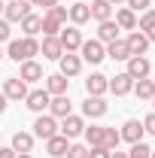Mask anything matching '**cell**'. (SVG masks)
<instances>
[{
    "label": "cell",
    "instance_id": "cell-16",
    "mask_svg": "<svg viewBox=\"0 0 155 158\" xmlns=\"http://www.w3.org/2000/svg\"><path fill=\"white\" fill-rule=\"evenodd\" d=\"M67 88H70V79L61 76V73H52V76H46V91L52 94V98H58V94H67Z\"/></svg>",
    "mask_w": 155,
    "mask_h": 158
},
{
    "label": "cell",
    "instance_id": "cell-37",
    "mask_svg": "<svg viewBox=\"0 0 155 158\" xmlns=\"http://www.w3.org/2000/svg\"><path fill=\"white\" fill-rule=\"evenodd\" d=\"M143 131L146 134H155V113H149V116L143 118Z\"/></svg>",
    "mask_w": 155,
    "mask_h": 158
},
{
    "label": "cell",
    "instance_id": "cell-12",
    "mask_svg": "<svg viewBox=\"0 0 155 158\" xmlns=\"http://www.w3.org/2000/svg\"><path fill=\"white\" fill-rule=\"evenodd\" d=\"M110 91H113L116 98H125V94H131V91H134V79L128 76V73H116V76L110 79Z\"/></svg>",
    "mask_w": 155,
    "mask_h": 158
},
{
    "label": "cell",
    "instance_id": "cell-21",
    "mask_svg": "<svg viewBox=\"0 0 155 158\" xmlns=\"http://www.w3.org/2000/svg\"><path fill=\"white\" fill-rule=\"evenodd\" d=\"M40 52H43V58H49V61H58L61 55H64V49H61L58 37H43V46H40Z\"/></svg>",
    "mask_w": 155,
    "mask_h": 158
},
{
    "label": "cell",
    "instance_id": "cell-18",
    "mask_svg": "<svg viewBox=\"0 0 155 158\" xmlns=\"http://www.w3.org/2000/svg\"><path fill=\"white\" fill-rule=\"evenodd\" d=\"M97 40L107 46V43H113V40H119V24L113 19H107V21H97Z\"/></svg>",
    "mask_w": 155,
    "mask_h": 158
},
{
    "label": "cell",
    "instance_id": "cell-44",
    "mask_svg": "<svg viewBox=\"0 0 155 158\" xmlns=\"http://www.w3.org/2000/svg\"><path fill=\"white\" fill-rule=\"evenodd\" d=\"M107 3H110V6H119V3H125V0H107Z\"/></svg>",
    "mask_w": 155,
    "mask_h": 158
},
{
    "label": "cell",
    "instance_id": "cell-50",
    "mask_svg": "<svg viewBox=\"0 0 155 158\" xmlns=\"http://www.w3.org/2000/svg\"><path fill=\"white\" fill-rule=\"evenodd\" d=\"M152 82H155V73H152Z\"/></svg>",
    "mask_w": 155,
    "mask_h": 158
},
{
    "label": "cell",
    "instance_id": "cell-40",
    "mask_svg": "<svg viewBox=\"0 0 155 158\" xmlns=\"http://www.w3.org/2000/svg\"><path fill=\"white\" fill-rule=\"evenodd\" d=\"M0 158H15V149L12 146H0Z\"/></svg>",
    "mask_w": 155,
    "mask_h": 158
},
{
    "label": "cell",
    "instance_id": "cell-49",
    "mask_svg": "<svg viewBox=\"0 0 155 158\" xmlns=\"http://www.w3.org/2000/svg\"><path fill=\"white\" fill-rule=\"evenodd\" d=\"M149 158H155V149H152V155H149Z\"/></svg>",
    "mask_w": 155,
    "mask_h": 158
},
{
    "label": "cell",
    "instance_id": "cell-42",
    "mask_svg": "<svg viewBox=\"0 0 155 158\" xmlns=\"http://www.w3.org/2000/svg\"><path fill=\"white\" fill-rule=\"evenodd\" d=\"M110 158H128V152H119V149H113V155Z\"/></svg>",
    "mask_w": 155,
    "mask_h": 158
},
{
    "label": "cell",
    "instance_id": "cell-52",
    "mask_svg": "<svg viewBox=\"0 0 155 158\" xmlns=\"http://www.w3.org/2000/svg\"><path fill=\"white\" fill-rule=\"evenodd\" d=\"M0 146H3V143H0Z\"/></svg>",
    "mask_w": 155,
    "mask_h": 158
},
{
    "label": "cell",
    "instance_id": "cell-31",
    "mask_svg": "<svg viewBox=\"0 0 155 158\" xmlns=\"http://www.w3.org/2000/svg\"><path fill=\"white\" fill-rule=\"evenodd\" d=\"M137 27H140L143 34L155 31V9H146V12H140V19H137Z\"/></svg>",
    "mask_w": 155,
    "mask_h": 158
},
{
    "label": "cell",
    "instance_id": "cell-41",
    "mask_svg": "<svg viewBox=\"0 0 155 158\" xmlns=\"http://www.w3.org/2000/svg\"><path fill=\"white\" fill-rule=\"evenodd\" d=\"M6 103H9V100H6V94H3V91H0V116L6 113Z\"/></svg>",
    "mask_w": 155,
    "mask_h": 158
},
{
    "label": "cell",
    "instance_id": "cell-4",
    "mask_svg": "<svg viewBox=\"0 0 155 158\" xmlns=\"http://www.w3.org/2000/svg\"><path fill=\"white\" fill-rule=\"evenodd\" d=\"M49 100H52V94L46 91V88H34V91H27V98H24V106L31 110V113H46L49 110Z\"/></svg>",
    "mask_w": 155,
    "mask_h": 158
},
{
    "label": "cell",
    "instance_id": "cell-19",
    "mask_svg": "<svg viewBox=\"0 0 155 158\" xmlns=\"http://www.w3.org/2000/svg\"><path fill=\"white\" fill-rule=\"evenodd\" d=\"M34 134H27V131H15L12 134V149H15V155H21V152H34Z\"/></svg>",
    "mask_w": 155,
    "mask_h": 158
},
{
    "label": "cell",
    "instance_id": "cell-28",
    "mask_svg": "<svg viewBox=\"0 0 155 158\" xmlns=\"http://www.w3.org/2000/svg\"><path fill=\"white\" fill-rule=\"evenodd\" d=\"M82 134H85V140H88V146H91V149L107 143V128H97V125H91V128H85Z\"/></svg>",
    "mask_w": 155,
    "mask_h": 158
},
{
    "label": "cell",
    "instance_id": "cell-8",
    "mask_svg": "<svg viewBox=\"0 0 155 158\" xmlns=\"http://www.w3.org/2000/svg\"><path fill=\"white\" fill-rule=\"evenodd\" d=\"M3 94H6V100H24L27 98V82L19 76H9L3 82Z\"/></svg>",
    "mask_w": 155,
    "mask_h": 158
},
{
    "label": "cell",
    "instance_id": "cell-15",
    "mask_svg": "<svg viewBox=\"0 0 155 158\" xmlns=\"http://www.w3.org/2000/svg\"><path fill=\"white\" fill-rule=\"evenodd\" d=\"M67 149H70V140L64 137V134H55V137L46 140V152H49L52 158H64V155H67Z\"/></svg>",
    "mask_w": 155,
    "mask_h": 158
},
{
    "label": "cell",
    "instance_id": "cell-10",
    "mask_svg": "<svg viewBox=\"0 0 155 158\" xmlns=\"http://www.w3.org/2000/svg\"><path fill=\"white\" fill-rule=\"evenodd\" d=\"M85 91H88V98H103L110 91V79L103 76V73H91V76L85 79Z\"/></svg>",
    "mask_w": 155,
    "mask_h": 158
},
{
    "label": "cell",
    "instance_id": "cell-9",
    "mask_svg": "<svg viewBox=\"0 0 155 158\" xmlns=\"http://www.w3.org/2000/svg\"><path fill=\"white\" fill-rule=\"evenodd\" d=\"M58 67H61V76H79V70H82V58H79L76 52H64L58 58Z\"/></svg>",
    "mask_w": 155,
    "mask_h": 158
},
{
    "label": "cell",
    "instance_id": "cell-32",
    "mask_svg": "<svg viewBox=\"0 0 155 158\" xmlns=\"http://www.w3.org/2000/svg\"><path fill=\"white\" fill-rule=\"evenodd\" d=\"M152 155V149L140 140V143H131V152H128V158H149Z\"/></svg>",
    "mask_w": 155,
    "mask_h": 158
},
{
    "label": "cell",
    "instance_id": "cell-23",
    "mask_svg": "<svg viewBox=\"0 0 155 158\" xmlns=\"http://www.w3.org/2000/svg\"><path fill=\"white\" fill-rule=\"evenodd\" d=\"M70 113H73V110H70V100H67V94H58V98L49 100V116L64 118V116H70Z\"/></svg>",
    "mask_w": 155,
    "mask_h": 158
},
{
    "label": "cell",
    "instance_id": "cell-29",
    "mask_svg": "<svg viewBox=\"0 0 155 158\" xmlns=\"http://www.w3.org/2000/svg\"><path fill=\"white\" fill-rule=\"evenodd\" d=\"M6 58H12L15 64H19V61H27V52H24V40H9V46H6Z\"/></svg>",
    "mask_w": 155,
    "mask_h": 158
},
{
    "label": "cell",
    "instance_id": "cell-6",
    "mask_svg": "<svg viewBox=\"0 0 155 158\" xmlns=\"http://www.w3.org/2000/svg\"><path fill=\"white\" fill-rule=\"evenodd\" d=\"M31 0H9V3H3V19L6 21H21L27 12H31Z\"/></svg>",
    "mask_w": 155,
    "mask_h": 158
},
{
    "label": "cell",
    "instance_id": "cell-5",
    "mask_svg": "<svg viewBox=\"0 0 155 158\" xmlns=\"http://www.w3.org/2000/svg\"><path fill=\"white\" fill-rule=\"evenodd\" d=\"M82 131H85V118H82V116H73V113L64 116V118H61V125H58V134H64L67 140H76Z\"/></svg>",
    "mask_w": 155,
    "mask_h": 158
},
{
    "label": "cell",
    "instance_id": "cell-43",
    "mask_svg": "<svg viewBox=\"0 0 155 158\" xmlns=\"http://www.w3.org/2000/svg\"><path fill=\"white\" fill-rule=\"evenodd\" d=\"M146 40H149V43H155V31H149V34H146Z\"/></svg>",
    "mask_w": 155,
    "mask_h": 158
},
{
    "label": "cell",
    "instance_id": "cell-27",
    "mask_svg": "<svg viewBox=\"0 0 155 158\" xmlns=\"http://www.w3.org/2000/svg\"><path fill=\"white\" fill-rule=\"evenodd\" d=\"M134 94L140 100H152L155 98V82L152 79H137L134 82Z\"/></svg>",
    "mask_w": 155,
    "mask_h": 158
},
{
    "label": "cell",
    "instance_id": "cell-26",
    "mask_svg": "<svg viewBox=\"0 0 155 158\" xmlns=\"http://www.w3.org/2000/svg\"><path fill=\"white\" fill-rule=\"evenodd\" d=\"M19 24H21V31H24V37H37L40 27H43V19H40V15H34V12H27Z\"/></svg>",
    "mask_w": 155,
    "mask_h": 158
},
{
    "label": "cell",
    "instance_id": "cell-7",
    "mask_svg": "<svg viewBox=\"0 0 155 158\" xmlns=\"http://www.w3.org/2000/svg\"><path fill=\"white\" fill-rule=\"evenodd\" d=\"M58 43H61L64 52H79V46H82V34H79V27H76V24H73V27H61Z\"/></svg>",
    "mask_w": 155,
    "mask_h": 158
},
{
    "label": "cell",
    "instance_id": "cell-13",
    "mask_svg": "<svg viewBox=\"0 0 155 158\" xmlns=\"http://www.w3.org/2000/svg\"><path fill=\"white\" fill-rule=\"evenodd\" d=\"M119 134H122V140H125V143H140L146 131H143V122H137V118H128V122L122 125V131H119Z\"/></svg>",
    "mask_w": 155,
    "mask_h": 158
},
{
    "label": "cell",
    "instance_id": "cell-47",
    "mask_svg": "<svg viewBox=\"0 0 155 158\" xmlns=\"http://www.w3.org/2000/svg\"><path fill=\"white\" fill-rule=\"evenodd\" d=\"M3 55H6V52H3V49H0V61H3Z\"/></svg>",
    "mask_w": 155,
    "mask_h": 158
},
{
    "label": "cell",
    "instance_id": "cell-51",
    "mask_svg": "<svg viewBox=\"0 0 155 158\" xmlns=\"http://www.w3.org/2000/svg\"><path fill=\"white\" fill-rule=\"evenodd\" d=\"M152 106H155V98H152Z\"/></svg>",
    "mask_w": 155,
    "mask_h": 158
},
{
    "label": "cell",
    "instance_id": "cell-30",
    "mask_svg": "<svg viewBox=\"0 0 155 158\" xmlns=\"http://www.w3.org/2000/svg\"><path fill=\"white\" fill-rule=\"evenodd\" d=\"M40 34H43V37H58V34H61V21L52 19V15H43V27H40Z\"/></svg>",
    "mask_w": 155,
    "mask_h": 158
},
{
    "label": "cell",
    "instance_id": "cell-38",
    "mask_svg": "<svg viewBox=\"0 0 155 158\" xmlns=\"http://www.w3.org/2000/svg\"><path fill=\"white\" fill-rule=\"evenodd\" d=\"M0 43H9V21L0 19Z\"/></svg>",
    "mask_w": 155,
    "mask_h": 158
},
{
    "label": "cell",
    "instance_id": "cell-35",
    "mask_svg": "<svg viewBox=\"0 0 155 158\" xmlns=\"http://www.w3.org/2000/svg\"><path fill=\"white\" fill-rule=\"evenodd\" d=\"M46 15H52V19H58L61 24H64V21H67V9H64V6H52V9H46Z\"/></svg>",
    "mask_w": 155,
    "mask_h": 158
},
{
    "label": "cell",
    "instance_id": "cell-3",
    "mask_svg": "<svg viewBox=\"0 0 155 158\" xmlns=\"http://www.w3.org/2000/svg\"><path fill=\"white\" fill-rule=\"evenodd\" d=\"M128 76L134 79H149V73H152V64H149V58L146 55H131L128 58V70H125Z\"/></svg>",
    "mask_w": 155,
    "mask_h": 158
},
{
    "label": "cell",
    "instance_id": "cell-39",
    "mask_svg": "<svg viewBox=\"0 0 155 158\" xmlns=\"http://www.w3.org/2000/svg\"><path fill=\"white\" fill-rule=\"evenodd\" d=\"M34 6H43V9H52V6H58V0H31Z\"/></svg>",
    "mask_w": 155,
    "mask_h": 158
},
{
    "label": "cell",
    "instance_id": "cell-24",
    "mask_svg": "<svg viewBox=\"0 0 155 158\" xmlns=\"http://www.w3.org/2000/svg\"><path fill=\"white\" fill-rule=\"evenodd\" d=\"M88 9H91V19H94V21L113 19V6H110L107 0H91V3H88Z\"/></svg>",
    "mask_w": 155,
    "mask_h": 158
},
{
    "label": "cell",
    "instance_id": "cell-1",
    "mask_svg": "<svg viewBox=\"0 0 155 158\" xmlns=\"http://www.w3.org/2000/svg\"><path fill=\"white\" fill-rule=\"evenodd\" d=\"M79 58L88 61V64H100V61L107 58V49H103L100 40H82V46H79Z\"/></svg>",
    "mask_w": 155,
    "mask_h": 158
},
{
    "label": "cell",
    "instance_id": "cell-36",
    "mask_svg": "<svg viewBox=\"0 0 155 158\" xmlns=\"http://www.w3.org/2000/svg\"><path fill=\"white\" fill-rule=\"evenodd\" d=\"M110 155H113V152H110L107 146H94V149L88 152V158H110Z\"/></svg>",
    "mask_w": 155,
    "mask_h": 158
},
{
    "label": "cell",
    "instance_id": "cell-14",
    "mask_svg": "<svg viewBox=\"0 0 155 158\" xmlns=\"http://www.w3.org/2000/svg\"><path fill=\"white\" fill-rule=\"evenodd\" d=\"M125 46H128V52L131 55H146V49H149V40L143 31H131L128 40H125Z\"/></svg>",
    "mask_w": 155,
    "mask_h": 158
},
{
    "label": "cell",
    "instance_id": "cell-48",
    "mask_svg": "<svg viewBox=\"0 0 155 158\" xmlns=\"http://www.w3.org/2000/svg\"><path fill=\"white\" fill-rule=\"evenodd\" d=\"M76 3H88V0H76Z\"/></svg>",
    "mask_w": 155,
    "mask_h": 158
},
{
    "label": "cell",
    "instance_id": "cell-46",
    "mask_svg": "<svg viewBox=\"0 0 155 158\" xmlns=\"http://www.w3.org/2000/svg\"><path fill=\"white\" fill-rule=\"evenodd\" d=\"M0 15H3V0H0Z\"/></svg>",
    "mask_w": 155,
    "mask_h": 158
},
{
    "label": "cell",
    "instance_id": "cell-45",
    "mask_svg": "<svg viewBox=\"0 0 155 158\" xmlns=\"http://www.w3.org/2000/svg\"><path fill=\"white\" fill-rule=\"evenodd\" d=\"M15 158H31V152H21V155H15Z\"/></svg>",
    "mask_w": 155,
    "mask_h": 158
},
{
    "label": "cell",
    "instance_id": "cell-11",
    "mask_svg": "<svg viewBox=\"0 0 155 158\" xmlns=\"http://www.w3.org/2000/svg\"><path fill=\"white\" fill-rule=\"evenodd\" d=\"M107 110H110V106H107L103 98H85L82 100V116L85 118H103Z\"/></svg>",
    "mask_w": 155,
    "mask_h": 158
},
{
    "label": "cell",
    "instance_id": "cell-25",
    "mask_svg": "<svg viewBox=\"0 0 155 158\" xmlns=\"http://www.w3.org/2000/svg\"><path fill=\"white\" fill-rule=\"evenodd\" d=\"M103 49H107V55H110L113 61H128V58H131V52H128L125 40H113V43H107Z\"/></svg>",
    "mask_w": 155,
    "mask_h": 158
},
{
    "label": "cell",
    "instance_id": "cell-20",
    "mask_svg": "<svg viewBox=\"0 0 155 158\" xmlns=\"http://www.w3.org/2000/svg\"><path fill=\"white\" fill-rule=\"evenodd\" d=\"M113 21L119 24V31H137V12H131L128 6L116 9V19Z\"/></svg>",
    "mask_w": 155,
    "mask_h": 158
},
{
    "label": "cell",
    "instance_id": "cell-34",
    "mask_svg": "<svg viewBox=\"0 0 155 158\" xmlns=\"http://www.w3.org/2000/svg\"><path fill=\"white\" fill-rule=\"evenodd\" d=\"M67 158H88V149H85V146H79V143H70Z\"/></svg>",
    "mask_w": 155,
    "mask_h": 158
},
{
    "label": "cell",
    "instance_id": "cell-17",
    "mask_svg": "<svg viewBox=\"0 0 155 158\" xmlns=\"http://www.w3.org/2000/svg\"><path fill=\"white\" fill-rule=\"evenodd\" d=\"M19 79H24V82H40V79H46V76H43V67H40L37 61L31 58V61H21Z\"/></svg>",
    "mask_w": 155,
    "mask_h": 158
},
{
    "label": "cell",
    "instance_id": "cell-33",
    "mask_svg": "<svg viewBox=\"0 0 155 158\" xmlns=\"http://www.w3.org/2000/svg\"><path fill=\"white\" fill-rule=\"evenodd\" d=\"M125 6L131 12H146V9H152V0H125Z\"/></svg>",
    "mask_w": 155,
    "mask_h": 158
},
{
    "label": "cell",
    "instance_id": "cell-2",
    "mask_svg": "<svg viewBox=\"0 0 155 158\" xmlns=\"http://www.w3.org/2000/svg\"><path fill=\"white\" fill-rule=\"evenodd\" d=\"M55 134H58V118L49 116V113H40V116L34 118V137L49 140V137H55Z\"/></svg>",
    "mask_w": 155,
    "mask_h": 158
},
{
    "label": "cell",
    "instance_id": "cell-22",
    "mask_svg": "<svg viewBox=\"0 0 155 158\" xmlns=\"http://www.w3.org/2000/svg\"><path fill=\"white\" fill-rule=\"evenodd\" d=\"M67 19L73 21V24H85V21H91V9H88V3H73L70 9H67Z\"/></svg>",
    "mask_w": 155,
    "mask_h": 158
}]
</instances>
